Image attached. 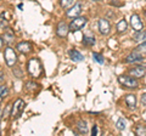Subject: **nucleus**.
Segmentation results:
<instances>
[{"label":"nucleus","instance_id":"obj_1","mask_svg":"<svg viewBox=\"0 0 146 136\" xmlns=\"http://www.w3.org/2000/svg\"><path fill=\"white\" fill-rule=\"evenodd\" d=\"M28 72L32 77H34V78H38V77L42 74V66H40V62L39 60H36V58H32V60L28 62Z\"/></svg>","mask_w":146,"mask_h":136},{"label":"nucleus","instance_id":"obj_2","mask_svg":"<svg viewBox=\"0 0 146 136\" xmlns=\"http://www.w3.org/2000/svg\"><path fill=\"white\" fill-rule=\"evenodd\" d=\"M118 81L125 88H129V89H136L139 86L138 81L134 77H128V75H121L118 77Z\"/></svg>","mask_w":146,"mask_h":136},{"label":"nucleus","instance_id":"obj_3","mask_svg":"<svg viewBox=\"0 0 146 136\" xmlns=\"http://www.w3.org/2000/svg\"><path fill=\"white\" fill-rule=\"evenodd\" d=\"M4 56H5V62H6L7 67L15 66V63L17 62V55H16L15 50H13L12 48H6Z\"/></svg>","mask_w":146,"mask_h":136},{"label":"nucleus","instance_id":"obj_4","mask_svg":"<svg viewBox=\"0 0 146 136\" xmlns=\"http://www.w3.org/2000/svg\"><path fill=\"white\" fill-rule=\"evenodd\" d=\"M25 102H23V100H21V98H18L17 101L13 103V106H12V112H11V116L13 119H17L18 117H20L22 114V112H23L25 110Z\"/></svg>","mask_w":146,"mask_h":136},{"label":"nucleus","instance_id":"obj_5","mask_svg":"<svg viewBox=\"0 0 146 136\" xmlns=\"http://www.w3.org/2000/svg\"><path fill=\"white\" fill-rule=\"evenodd\" d=\"M86 22H88V20H86L85 17H82V16L80 17H76V18L70 23V30L76 32V30L82 29L86 24Z\"/></svg>","mask_w":146,"mask_h":136},{"label":"nucleus","instance_id":"obj_6","mask_svg":"<svg viewBox=\"0 0 146 136\" xmlns=\"http://www.w3.org/2000/svg\"><path fill=\"white\" fill-rule=\"evenodd\" d=\"M130 24H131V28H133L135 32H140L144 29V23L141 22V18L139 17V15H134L130 16Z\"/></svg>","mask_w":146,"mask_h":136},{"label":"nucleus","instance_id":"obj_7","mask_svg":"<svg viewBox=\"0 0 146 136\" xmlns=\"http://www.w3.org/2000/svg\"><path fill=\"white\" fill-rule=\"evenodd\" d=\"M68 30H70V26H67L65 22H60L56 28V34L60 38H66L68 34Z\"/></svg>","mask_w":146,"mask_h":136},{"label":"nucleus","instance_id":"obj_8","mask_svg":"<svg viewBox=\"0 0 146 136\" xmlns=\"http://www.w3.org/2000/svg\"><path fill=\"white\" fill-rule=\"evenodd\" d=\"M110 29H111V26H110L108 21L105 18H100L99 20V32L102 35H107L110 33Z\"/></svg>","mask_w":146,"mask_h":136},{"label":"nucleus","instance_id":"obj_9","mask_svg":"<svg viewBox=\"0 0 146 136\" xmlns=\"http://www.w3.org/2000/svg\"><path fill=\"white\" fill-rule=\"evenodd\" d=\"M82 9H83L82 3H77L73 5V7H71L70 10L66 12V15H67V17H78V15L82 12Z\"/></svg>","mask_w":146,"mask_h":136},{"label":"nucleus","instance_id":"obj_10","mask_svg":"<svg viewBox=\"0 0 146 136\" xmlns=\"http://www.w3.org/2000/svg\"><path fill=\"white\" fill-rule=\"evenodd\" d=\"M146 74V67L144 66H136L133 69H130V75L134 78H143Z\"/></svg>","mask_w":146,"mask_h":136},{"label":"nucleus","instance_id":"obj_11","mask_svg":"<svg viewBox=\"0 0 146 136\" xmlns=\"http://www.w3.org/2000/svg\"><path fill=\"white\" fill-rule=\"evenodd\" d=\"M143 60H144L143 55H140V53L133 51L130 55L127 56L125 62H128V63H134V62H140V61H143Z\"/></svg>","mask_w":146,"mask_h":136},{"label":"nucleus","instance_id":"obj_12","mask_svg":"<svg viewBox=\"0 0 146 136\" xmlns=\"http://www.w3.org/2000/svg\"><path fill=\"white\" fill-rule=\"evenodd\" d=\"M70 56H71V60L73 62H82L84 60V56L78 51V50H71L70 51Z\"/></svg>","mask_w":146,"mask_h":136},{"label":"nucleus","instance_id":"obj_13","mask_svg":"<svg viewBox=\"0 0 146 136\" xmlns=\"http://www.w3.org/2000/svg\"><path fill=\"white\" fill-rule=\"evenodd\" d=\"M17 50L20 52L22 53H28L32 48H31V44L29 43H27V42H21V43H18L17 44Z\"/></svg>","mask_w":146,"mask_h":136},{"label":"nucleus","instance_id":"obj_14","mask_svg":"<svg viewBox=\"0 0 146 136\" xmlns=\"http://www.w3.org/2000/svg\"><path fill=\"white\" fill-rule=\"evenodd\" d=\"M125 103H127V106L131 108V110H134V108L136 107V97H135V95H127L125 96Z\"/></svg>","mask_w":146,"mask_h":136},{"label":"nucleus","instance_id":"obj_15","mask_svg":"<svg viewBox=\"0 0 146 136\" xmlns=\"http://www.w3.org/2000/svg\"><path fill=\"white\" fill-rule=\"evenodd\" d=\"M133 40H134V42H136V43H144V42H146V32H144V30L138 32L136 34H134Z\"/></svg>","mask_w":146,"mask_h":136},{"label":"nucleus","instance_id":"obj_16","mask_svg":"<svg viewBox=\"0 0 146 136\" xmlns=\"http://www.w3.org/2000/svg\"><path fill=\"white\" fill-rule=\"evenodd\" d=\"M77 129L80 134H86L88 133V124H86L85 120H79L77 123Z\"/></svg>","mask_w":146,"mask_h":136},{"label":"nucleus","instance_id":"obj_17","mask_svg":"<svg viewBox=\"0 0 146 136\" xmlns=\"http://www.w3.org/2000/svg\"><path fill=\"white\" fill-rule=\"evenodd\" d=\"M83 44L85 46H93L95 44V38L94 35H84L83 37Z\"/></svg>","mask_w":146,"mask_h":136},{"label":"nucleus","instance_id":"obj_18","mask_svg":"<svg viewBox=\"0 0 146 136\" xmlns=\"http://www.w3.org/2000/svg\"><path fill=\"white\" fill-rule=\"evenodd\" d=\"M127 27H128L127 21H125V20H121V21L117 23V32H118L119 34L124 33V32L127 30Z\"/></svg>","mask_w":146,"mask_h":136},{"label":"nucleus","instance_id":"obj_19","mask_svg":"<svg viewBox=\"0 0 146 136\" xmlns=\"http://www.w3.org/2000/svg\"><path fill=\"white\" fill-rule=\"evenodd\" d=\"M133 51H135V52H138V53H140V55H146V42H144V43H140V45L136 49H134Z\"/></svg>","mask_w":146,"mask_h":136},{"label":"nucleus","instance_id":"obj_20","mask_svg":"<svg viewBox=\"0 0 146 136\" xmlns=\"http://www.w3.org/2000/svg\"><path fill=\"white\" fill-rule=\"evenodd\" d=\"M134 133L136 135H143V136H146V128L143 125H136L135 129H134Z\"/></svg>","mask_w":146,"mask_h":136},{"label":"nucleus","instance_id":"obj_21","mask_svg":"<svg viewBox=\"0 0 146 136\" xmlns=\"http://www.w3.org/2000/svg\"><path fill=\"white\" fill-rule=\"evenodd\" d=\"M125 125H127V123H125V119H124V118H119V119L117 120V123H116L117 129L121 130V131H123V130L125 129Z\"/></svg>","mask_w":146,"mask_h":136},{"label":"nucleus","instance_id":"obj_22","mask_svg":"<svg viewBox=\"0 0 146 136\" xmlns=\"http://www.w3.org/2000/svg\"><path fill=\"white\" fill-rule=\"evenodd\" d=\"M93 58L95 61H96L98 63H100V65H102L104 63V56L101 55V53H98V52H93Z\"/></svg>","mask_w":146,"mask_h":136},{"label":"nucleus","instance_id":"obj_23","mask_svg":"<svg viewBox=\"0 0 146 136\" xmlns=\"http://www.w3.org/2000/svg\"><path fill=\"white\" fill-rule=\"evenodd\" d=\"M72 4H73V0H60V5H61V7H63V9L71 6Z\"/></svg>","mask_w":146,"mask_h":136},{"label":"nucleus","instance_id":"obj_24","mask_svg":"<svg viewBox=\"0 0 146 136\" xmlns=\"http://www.w3.org/2000/svg\"><path fill=\"white\" fill-rule=\"evenodd\" d=\"M3 37H4V39H5L7 43H12L13 40H15V39H13V38H15V35H13L12 33H5V35H3Z\"/></svg>","mask_w":146,"mask_h":136},{"label":"nucleus","instance_id":"obj_25","mask_svg":"<svg viewBox=\"0 0 146 136\" xmlns=\"http://www.w3.org/2000/svg\"><path fill=\"white\" fill-rule=\"evenodd\" d=\"M0 91H1V100H4L6 96H7V88L5 86V85H1V88H0Z\"/></svg>","mask_w":146,"mask_h":136},{"label":"nucleus","instance_id":"obj_26","mask_svg":"<svg viewBox=\"0 0 146 136\" xmlns=\"http://www.w3.org/2000/svg\"><path fill=\"white\" fill-rule=\"evenodd\" d=\"M10 110H11V105H9V106H6V110L3 112V118L4 117H6L7 114H9V112H10Z\"/></svg>","mask_w":146,"mask_h":136},{"label":"nucleus","instance_id":"obj_27","mask_svg":"<svg viewBox=\"0 0 146 136\" xmlns=\"http://www.w3.org/2000/svg\"><path fill=\"white\" fill-rule=\"evenodd\" d=\"M140 101H141V105L146 107V94L141 95V100H140Z\"/></svg>","mask_w":146,"mask_h":136},{"label":"nucleus","instance_id":"obj_28","mask_svg":"<svg viewBox=\"0 0 146 136\" xmlns=\"http://www.w3.org/2000/svg\"><path fill=\"white\" fill-rule=\"evenodd\" d=\"M93 135H98V125L93 126Z\"/></svg>","mask_w":146,"mask_h":136},{"label":"nucleus","instance_id":"obj_29","mask_svg":"<svg viewBox=\"0 0 146 136\" xmlns=\"http://www.w3.org/2000/svg\"><path fill=\"white\" fill-rule=\"evenodd\" d=\"M36 86V84H33V83H28V89L32 90V89H34Z\"/></svg>","mask_w":146,"mask_h":136},{"label":"nucleus","instance_id":"obj_30","mask_svg":"<svg viewBox=\"0 0 146 136\" xmlns=\"http://www.w3.org/2000/svg\"><path fill=\"white\" fill-rule=\"evenodd\" d=\"M0 81L4 83V73H3V72H1V77H0Z\"/></svg>","mask_w":146,"mask_h":136},{"label":"nucleus","instance_id":"obj_31","mask_svg":"<svg viewBox=\"0 0 146 136\" xmlns=\"http://www.w3.org/2000/svg\"><path fill=\"white\" fill-rule=\"evenodd\" d=\"M1 48H4V37L1 38Z\"/></svg>","mask_w":146,"mask_h":136},{"label":"nucleus","instance_id":"obj_32","mask_svg":"<svg viewBox=\"0 0 146 136\" xmlns=\"http://www.w3.org/2000/svg\"><path fill=\"white\" fill-rule=\"evenodd\" d=\"M93 1H100V0H93Z\"/></svg>","mask_w":146,"mask_h":136},{"label":"nucleus","instance_id":"obj_33","mask_svg":"<svg viewBox=\"0 0 146 136\" xmlns=\"http://www.w3.org/2000/svg\"><path fill=\"white\" fill-rule=\"evenodd\" d=\"M144 119H145V120H146V114H145V117H144Z\"/></svg>","mask_w":146,"mask_h":136},{"label":"nucleus","instance_id":"obj_34","mask_svg":"<svg viewBox=\"0 0 146 136\" xmlns=\"http://www.w3.org/2000/svg\"><path fill=\"white\" fill-rule=\"evenodd\" d=\"M145 16H146V11H145Z\"/></svg>","mask_w":146,"mask_h":136}]
</instances>
